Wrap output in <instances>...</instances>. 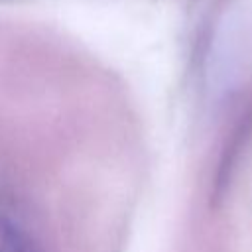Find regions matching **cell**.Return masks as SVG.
<instances>
[{
    "label": "cell",
    "mask_w": 252,
    "mask_h": 252,
    "mask_svg": "<svg viewBox=\"0 0 252 252\" xmlns=\"http://www.w3.org/2000/svg\"><path fill=\"white\" fill-rule=\"evenodd\" d=\"M0 252H37V248L18 224L0 215Z\"/></svg>",
    "instance_id": "cell-1"
}]
</instances>
